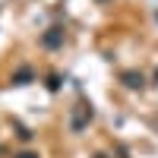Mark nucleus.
<instances>
[{
	"label": "nucleus",
	"instance_id": "obj_1",
	"mask_svg": "<svg viewBox=\"0 0 158 158\" xmlns=\"http://www.w3.org/2000/svg\"><path fill=\"white\" fill-rule=\"evenodd\" d=\"M60 41H63V32H60V29H51V32L41 38V44H44V48H57Z\"/></svg>",
	"mask_w": 158,
	"mask_h": 158
},
{
	"label": "nucleus",
	"instance_id": "obj_2",
	"mask_svg": "<svg viewBox=\"0 0 158 158\" xmlns=\"http://www.w3.org/2000/svg\"><path fill=\"white\" fill-rule=\"evenodd\" d=\"M123 82H127L130 89H139V85H142V73H123Z\"/></svg>",
	"mask_w": 158,
	"mask_h": 158
},
{
	"label": "nucleus",
	"instance_id": "obj_3",
	"mask_svg": "<svg viewBox=\"0 0 158 158\" xmlns=\"http://www.w3.org/2000/svg\"><path fill=\"white\" fill-rule=\"evenodd\" d=\"M29 79H32V70H19V73H16V79H13V82H16V85H25V82H29Z\"/></svg>",
	"mask_w": 158,
	"mask_h": 158
},
{
	"label": "nucleus",
	"instance_id": "obj_4",
	"mask_svg": "<svg viewBox=\"0 0 158 158\" xmlns=\"http://www.w3.org/2000/svg\"><path fill=\"white\" fill-rule=\"evenodd\" d=\"M16 158H38V155H35V152H19Z\"/></svg>",
	"mask_w": 158,
	"mask_h": 158
}]
</instances>
